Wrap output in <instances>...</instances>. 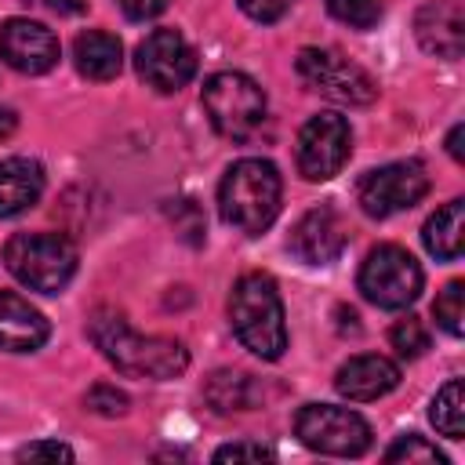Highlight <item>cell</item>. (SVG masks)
I'll return each instance as SVG.
<instances>
[{"instance_id":"1","label":"cell","mask_w":465,"mask_h":465,"mask_svg":"<svg viewBox=\"0 0 465 465\" xmlns=\"http://www.w3.org/2000/svg\"><path fill=\"white\" fill-rule=\"evenodd\" d=\"M91 341L102 349V356L131 378H178L189 367V349L178 338L160 334H138L127 327V320L113 309H98L87 323Z\"/></svg>"},{"instance_id":"2","label":"cell","mask_w":465,"mask_h":465,"mask_svg":"<svg viewBox=\"0 0 465 465\" xmlns=\"http://www.w3.org/2000/svg\"><path fill=\"white\" fill-rule=\"evenodd\" d=\"M280 196H283V182L276 163L262 156H247L225 171L218 185V211L225 225L240 229L243 236H258L276 222Z\"/></svg>"},{"instance_id":"3","label":"cell","mask_w":465,"mask_h":465,"mask_svg":"<svg viewBox=\"0 0 465 465\" xmlns=\"http://www.w3.org/2000/svg\"><path fill=\"white\" fill-rule=\"evenodd\" d=\"M229 320L243 349H251L262 360H280L287 349V323H283V302L265 272H243L232 283L229 294Z\"/></svg>"},{"instance_id":"4","label":"cell","mask_w":465,"mask_h":465,"mask_svg":"<svg viewBox=\"0 0 465 465\" xmlns=\"http://www.w3.org/2000/svg\"><path fill=\"white\" fill-rule=\"evenodd\" d=\"M4 262L18 283L40 294H58L76 272V247L58 232H15Z\"/></svg>"},{"instance_id":"5","label":"cell","mask_w":465,"mask_h":465,"mask_svg":"<svg viewBox=\"0 0 465 465\" xmlns=\"http://www.w3.org/2000/svg\"><path fill=\"white\" fill-rule=\"evenodd\" d=\"M203 109L222 138L243 142L265 120V91L243 73H214L203 84Z\"/></svg>"},{"instance_id":"6","label":"cell","mask_w":465,"mask_h":465,"mask_svg":"<svg viewBox=\"0 0 465 465\" xmlns=\"http://www.w3.org/2000/svg\"><path fill=\"white\" fill-rule=\"evenodd\" d=\"M421 265L414 262L411 251L396 247V243H381L374 247L363 265H360V291L371 305L378 309H403L421 294Z\"/></svg>"},{"instance_id":"7","label":"cell","mask_w":465,"mask_h":465,"mask_svg":"<svg viewBox=\"0 0 465 465\" xmlns=\"http://www.w3.org/2000/svg\"><path fill=\"white\" fill-rule=\"evenodd\" d=\"M298 76L320 91L331 102L341 105H371L378 98V84L367 69H360L356 62H349L345 54L331 51V47H302L298 51Z\"/></svg>"},{"instance_id":"8","label":"cell","mask_w":465,"mask_h":465,"mask_svg":"<svg viewBox=\"0 0 465 465\" xmlns=\"http://www.w3.org/2000/svg\"><path fill=\"white\" fill-rule=\"evenodd\" d=\"M294 432L309 450L334 458H360L371 447V425L356 411L331 403H305L294 418Z\"/></svg>"},{"instance_id":"9","label":"cell","mask_w":465,"mask_h":465,"mask_svg":"<svg viewBox=\"0 0 465 465\" xmlns=\"http://www.w3.org/2000/svg\"><path fill=\"white\" fill-rule=\"evenodd\" d=\"M352 153V131L349 120L338 113H316L298 131V171L309 182L334 178Z\"/></svg>"},{"instance_id":"10","label":"cell","mask_w":465,"mask_h":465,"mask_svg":"<svg viewBox=\"0 0 465 465\" xmlns=\"http://www.w3.org/2000/svg\"><path fill=\"white\" fill-rule=\"evenodd\" d=\"M429 193V174L418 160H396V163H385L378 171H371L363 182H360V207L371 214V218H389L396 211H407L414 207L421 196Z\"/></svg>"},{"instance_id":"11","label":"cell","mask_w":465,"mask_h":465,"mask_svg":"<svg viewBox=\"0 0 465 465\" xmlns=\"http://www.w3.org/2000/svg\"><path fill=\"white\" fill-rule=\"evenodd\" d=\"M134 65H138V76L149 87H156V91L167 94V91H178V87H185L193 80L196 54H193V47L185 44L182 33H174V29H153L138 44Z\"/></svg>"},{"instance_id":"12","label":"cell","mask_w":465,"mask_h":465,"mask_svg":"<svg viewBox=\"0 0 465 465\" xmlns=\"http://www.w3.org/2000/svg\"><path fill=\"white\" fill-rule=\"evenodd\" d=\"M0 58L18 73H47L58 65V36L33 18H7L0 25Z\"/></svg>"},{"instance_id":"13","label":"cell","mask_w":465,"mask_h":465,"mask_svg":"<svg viewBox=\"0 0 465 465\" xmlns=\"http://www.w3.org/2000/svg\"><path fill=\"white\" fill-rule=\"evenodd\" d=\"M345 243H349V225L338 214V207H331V203L305 211L298 218V225L291 229V251L309 265L334 262L345 251Z\"/></svg>"},{"instance_id":"14","label":"cell","mask_w":465,"mask_h":465,"mask_svg":"<svg viewBox=\"0 0 465 465\" xmlns=\"http://www.w3.org/2000/svg\"><path fill=\"white\" fill-rule=\"evenodd\" d=\"M418 44L436 58H461L465 51V15L458 0H436L425 4L414 18Z\"/></svg>"},{"instance_id":"15","label":"cell","mask_w":465,"mask_h":465,"mask_svg":"<svg viewBox=\"0 0 465 465\" xmlns=\"http://www.w3.org/2000/svg\"><path fill=\"white\" fill-rule=\"evenodd\" d=\"M51 334V323L36 305L15 291H0V349L4 352H36Z\"/></svg>"},{"instance_id":"16","label":"cell","mask_w":465,"mask_h":465,"mask_svg":"<svg viewBox=\"0 0 465 465\" xmlns=\"http://www.w3.org/2000/svg\"><path fill=\"white\" fill-rule=\"evenodd\" d=\"M396 385H400V367L385 356H352L334 374V389L345 400H356V403L378 400V396L392 392Z\"/></svg>"},{"instance_id":"17","label":"cell","mask_w":465,"mask_h":465,"mask_svg":"<svg viewBox=\"0 0 465 465\" xmlns=\"http://www.w3.org/2000/svg\"><path fill=\"white\" fill-rule=\"evenodd\" d=\"M44 193V167L29 156L0 160V218L29 211Z\"/></svg>"},{"instance_id":"18","label":"cell","mask_w":465,"mask_h":465,"mask_svg":"<svg viewBox=\"0 0 465 465\" xmlns=\"http://www.w3.org/2000/svg\"><path fill=\"white\" fill-rule=\"evenodd\" d=\"M73 58H76V69L87 76V80H113L124 65V47L113 33L105 29H87L76 36L73 44Z\"/></svg>"},{"instance_id":"19","label":"cell","mask_w":465,"mask_h":465,"mask_svg":"<svg viewBox=\"0 0 465 465\" xmlns=\"http://www.w3.org/2000/svg\"><path fill=\"white\" fill-rule=\"evenodd\" d=\"M425 251L436 254L440 262H458L461 247H465V200H450L443 203L421 229Z\"/></svg>"},{"instance_id":"20","label":"cell","mask_w":465,"mask_h":465,"mask_svg":"<svg viewBox=\"0 0 465 465\" xmlns=\"http://www.w3.org/2000/svg\"><path fill=\"white\" fill-rule=\"evenodd\" d=\"M207 403L218 414L247 411L251 407V374H243V371H218V374H211V381H207Z\"/></svg>"},{"instance_id":"21","label":"cell","mask_w":465,"mask_h":465,"mask_svg":"<svg viewBox=\"0 0 465 465\" xmlns=\"http://www.w3.org/2000/svg\"><path fill=\"white\" fill-rule=\"evenodd\" d=\"M429 418H432V425H436L447 440H461V436H465V389H461L458 378H450V381L436 392Z\"/></svg>"},{"instance_id":"22","label":"cell","mask_w":465,"mask_h":465,"mask_svg":"<svg viewBox=\"0 0 465 465\" xmlns=\"http://www.w3.org/2000/svg\"><path fill=\"white\" fill-rule=\"evenodd\" d=\"M432 312H436V323H440L447 334L458 338V334L465 331V287H461V280H450V283L440 291Z\"/></svg>"},{"instance_id":"23","label":"cell","mask_w":465,"mask_h":465,"mask_svg":"<svg viewBox=\"0 0 465 465\" xmlns=\"http://www.w3.org/2000/svg\"><path fill=\"white\" fill-rule=\"evenodd\" d=\"M389 341H392V349H396L400 356L414 360V356H421V352L429 349V331H425V323H421L418 316H403V320L392 323Z\"/></svg>"},{"instance_id":"24","label":"cell","mask_w":465,"mask_h":465,"mask_svg":"<svg viewBox=\"0 0 465 465\" xmlns=\"http://www.w3.org/2000/svg\"><path fill=\"white\" fill-rule=\"evenodd\" d=\"M327 11L352 29H371L381 18V0H327Z\"/></svg>"},{"instance_id":"25","label":"cell","mask_w":465,"mask_h":465,"mask_svg":"<svg viewBox=\"0 0 465 465\" xmlns=\"http://www.w3.org/2000/svg\"><path fill=\"white\" fill-rule=\"evenodd\" d=\"M385 461H436V465H447V458L429 443V440H421V436H403V440H396L389 450H385Z\"/></svg>"},{"instance_id":"26","label":"cell","mask_w":465,"mask_h":465,"mask_svg":"<svg viewBox=\"0 0 465 465\" xmlns=\"http://www.w3.org/2000/svg\"><path fill=\"white\" fill-rule=\"evenodd\" d=\"M87 407H91L94 414L116 418V414H124V411H127V396H124L116 385H94V389L87 392Z\"/></svg>"},{"instance_id":"27","label":"cell","mask_w":465,"mask_h":465,"mask_svg":"<svg viewBox=\"0 0 465 465\" xmlns=\"http://www.w3.org/2000/svg\"><path fill=\"white\" fill-rule=\"evenodd\" d=\"M18 458L22 461H73V447H65V443H58V440H40V443H29V447H22L18 450Z\"/></svg>"},{"instance_id":"28","label":"cell","mask_w":465,"mask_h":465,"mask_svg":"<svg viewBox=\"0 0 465 465\" xmlns=\"http://www.w3.org/2000/svg\"><path fill=\"white\" fill-rule=\"evenodd\" d=\"M236 4H240V11H243L247 18H254V22H276V18H283V15L291 11L294 0H236Z\"/></svg>"},{"instance_id":"29","label":"cell","mask_w":465,"mask_h":465,"mask_svg":"<svg viewBox=\"0 0 465 465\" xmlns=\"http://www.w3.org/2000/svg\"><path fill=\"white\" fill-rule=\"evenodd\" d=\"M272 450H265L262 443H225L214 450V461H269Z\"/></svg>"},{"instance_id":"30","label":"cell","mask_w":465,"mask_h":465,"mask_svg":"<svg viewBox=\"0 0 465 465\" xmlns=\"http://www.w3.org/2000/svg\"><path fill=\"white\" fill-rule=\"evenodd\" d=\"M116 4L131 22H145V18H156L160 11H167L171 0H116Z\"/></svg>"},{"instance_id":"31","label":"cell","mask_w":465,"mask_h":465,"mask_svg":"<svg viewBox=\"0 0 465 465\" xmlns=\"http://www.w3.org/2000/svg\"><path fill=\"white\" fill-rule=\"evenodd\" d=\"M15 127H18V116H15V109L0 105V142H7V138L15 134Z\"/></svg>"},{"instance_id":"32","label":"cell","mask_w":465,"mask_h":465,"mask_svg":"<svg viewBox=\"0 0 465 465\" xmlns=\"http://www.w3.org/2000/svg\"><path fill=\"white\" fill-rule=\"evenodd\" d=\"M51 11H58V15H80L84 7H87V0H44Z\"/></svg>"},{"instance_id":"33","label":"cell","mask_w":465,"mask_h":465,"mask_svg":"<svg viewBox=\"0 0 465 465\" xmlns=\"http://www.w3.org/2000/svg\"><path fill=\"white\" fill-rule=\"evenodd\" d=\"M447 149H450L454 160H461V124L450 127V134H447Z\"/></svg>"}]
</instances>
